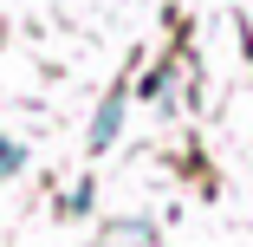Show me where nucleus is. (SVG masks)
<instances>
[{
	"mask_svg": "<svg viewBox=\"0 0 253 247\" xmlns=\"http://www.w3.org/2000/svg\"><path fill=\"white\" fill-rule=\"evenodd\" d=\"M117 124H124V98H104V111L91 117V156L117 143Z\"/></svg>",
	"mask_w": 253,
	"mask_h": 247,
	"instance_id": "1",
	"label": "nucleus"
},
{
	"mask_svg": "<svg viewBox=\"0 0 253 247\" xmlns=\"http://www.w3.org/2000/svg\"><path fill=\"white\" fill-rule=\"evenodd\" d=\"M13 169H20V143H13V137H0V176H13Z\"/></svg>",
	"mask_w": 253,
	"mask_h": 247,
	"instance_id": "2",
	"label": "nucleus"
}]
</instances>
